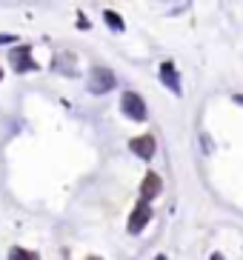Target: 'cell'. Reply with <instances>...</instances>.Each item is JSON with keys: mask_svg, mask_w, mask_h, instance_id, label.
<instances>
[{"mask_svg": "<svg viewBox=\"0 0 243 260\" xmlns=\"http://www.w3.org/2000/svg\"><path fill=\"white\" fill-rule=\"evenodd\" d=\"M120 112L129 117V120H135V123H146V117H149L146 100L140 98L137 92H123L120 94Z\"/></svg>", "mask_w": 243, "mask_h": 260, "instance_id": "1", "label": "cell"}, {"mask_svg": "<svg viewBox=\"0 0 243 260\" xmlns=\"http://www.w3.org/2000/svg\"><path fill=\"white\" fill-rule=\"evenodd\" d=\"M114 86H117V77H114L112 69L95 66V69L89 72V92L92 94H106V92H112Z\"/></svg>", "mask_w": 243, "mask_h": 260, "instance_id": "2", "label": "cell"}, {"mask_svg": "<svg viewBox=\"0 0 243 260\" xmlns=\"http://www.w3.org/2000/svg\"><path fill=\"white\" fill-rule=\"evenodd\" d=\"M149 220H152V206L143 203V200H137V206L132 209L129 220H126V232H129V235H140V232L149 226Z\"/></svg>", "mask_w": 243, "mask_h": 260, "instance_id": "3", "label": "cell"}, {"mask_svg": "<svg viewBox=\"0 0 243 260\" xmlns=\"http://www.w3.org/2000/svg\"><path fill=\"white\" fill-rule=\"evenodd\" d=\"M129 152L135 154V157H140V160H152L155 152H158V140H155V135H137V138L129 140Z\"/></svg>", "mask_w": 243, "mask_h": 260, "instance_id": "4", "label": "cell"}, {"mask_svg": "<svg viewBox=\"0 0 243 260\" xmlns=\"http://www.w3.org/2000/svg\"><path fill=\"white\" fill-rule=\"evenodd\" d=\"M158 75H160V83L166 86L169 92L175 94V98H180V94H183V86H180V72H177L175 63H172V60H163V63H160V72H158Z\"/></svg>", "mask_w": 243, "mask_h": 260, "instance_id": "5", "label": "cell"}, {"mask_svg": "<svg viewBox=\"0 0 243 260\" xmlns=\"http://www.w3.org/2000/svg\"><path fill=\"white\" fill-rule=\"evenodd\" d=\"M160 194H163V177L158 172H146V177L140 180V200L143 203H152Z\"/></svg>", "mask_w": 243, "mask_h": 260, "instance_id": "6", "label": "cell"}, {"mask_svg": "<svg viewBox=\"0 0 243 260\" xmlns=\"http://www.w3.org/2000/svg\"><path fill=\"white\" fill-rule=\"evenodd\" d=\"M9 63H12V69H15V72H38V60L32 57V49H29V46L12 49V54H9Z\"/></svg>", "mask_w": 243, "mask_h": 260, "instance_id": "7", "label": "cell"}, {"mask_svg": "<svg viewBox=\"0 0 243 260\" xmlns=\"http://www.w3.org/2000/svg\"><path fill=\"white\" fill-rule=\"evenodd\" d=\"M103 23L114 31V35H123L126 31V23H123V17L114 12V9H103Z\"/></svg>", "mask_w": 243, "mask_h": 260, "instance_id": "8", "label": "cell"}, {"mask_svg": "<svg viewBox=\"0 0 243 260\" xmlns=\"http://www.w3.org/2000/svg\"><path fill=\"white\" fill-rule=\"evenodd\" d=\"M9 260H40V257H38V252H32V249L12 246V249H9Z\"/></svg>", "mask_w": 243, "mask_h": 260, "instance_id": "9", "label": "cell"}, {"mask_svg": "<svg viewBox=\"0 0 243 260\" xmlns=\"http://www.w3.org/2000/svg\"><path fill=\"white\" fill-rule=\"evenodd\" d=\"M200 146H203V149H200L203 154H212V152H215V140L209 138L206 132H200Z\"/></svg>", "mask_w": 243, "mask_h": 260, "instance_id": "10", "label": "cell"}, {"mask_svg": "<svg viewBox=\"0 0 243 260\" xmlns=\"http://www.w3.org/2000/svg\"><path fill=\"white\" fill-rule=\"evenodd\" d=\"M15 35H0V43H15Z\"/></svg>", "mask_w": 243, "mask_h": 260, "instance_id": "11", "label": "cell"}, {"mask_svg": "<svg viewBox=\"0 0 243 260\" xmlns=\"http://www.w3.org/2000/svg\"><path fill=\"white\" fill-rule=\"evenodd\" d=\"M209 260H226V257H223V252H212V254H209Z\"/></svg>", "mask_w": 243, "mask_h": 260, "instance_id": "12", "label": "cell"}, {"mask_svg": "<svg viewBox=\"0 0 243 260\" xmlns=\"http://www.w3.org/2000/svg\"><path fill=\"white\" fill-rule=\"evenodd\" d=\"M232 103H240V106H243V94L235 92V94H232Z\"/></svg>", "mask_w": 243, "mask_h": 260, "instance_id": "13", "label": "cell"}, {"mask_svg": "<svg viewBox=\"0 0 243 260\" xmlns=\"http://www.w3.org/2000/svg\"><path fill=\"white\" fill-rule=\"evenodd\" d=\"M155 260H169V257H166V254H158V257H155Z\"/></svg>", "mask_w": 243, "mask_h": 260, "instance_id": "14", "label": "cell"}, {"mask_svg": "<svg viewBox=\"0 0 243 260\" xmlns=\"http://www.w3.org/2000/svg\"><path fill=\"white\" fill-rule=\"evenodd\" d=\"M86 260H100V257H86Z\"/></svg>", "mask_w": 243, "mask_h": 260, "instance_id": "15", "label": "cell"}, {"mask_svg": "<svg viewBox=\"0 0 243 260\" xmlns=\"http://www.w3.org/2000/svg\"><path fill=\"white\" fill-rule=\"evenodd\" d=\"M0 77H3V69H0Z\"/></svg>", "mask_w": 243, "mask_h": 260, "instance_id": "16", "label": "cell"}]
</instances>
